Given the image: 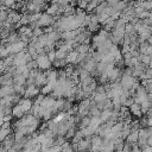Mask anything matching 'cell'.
<instances>
[{
	"label": "cell",
	"mask_w": 152,
	"mask_h": 152,
	"mask_svg": "<svg viewBox=\"0 0 152 152\" xmlns=\"http://www.w3.org/2000/svg\"><path fill=\"white\" fill-rule=\"evenodd\" d=\"M36 63L38 65V69H40L43 71L49 70L50 66H51V64H52V62L48 57V53H40V55H38L36 57Z\"/></svg>",
	"instance_id": "cell-1"
},
{
	"label": "cell",
	"mask_w": 152,
	"mask_h": 152,
	"mask_svg": "<svg viewBox=\"0 0 152 152\" xmlns=\"http://www.w3.org/2000/svg\"><path fill=\"white\" fill-rule=\"evenodd\" d=\"M26 45H27V43H25V42L21 40V39L17 40V42H14V43H11V44H6V46H7L8 51H10V55H15V53H18V52L24 51L25 48H26Z\"/></svg>",
	"instance_id": "cell-2"
},
{
	"label": "cell",
	"mask_w": 152,
	"mask_h": 152,
	"mask_svg": "<svg viewBox=\"0 0 152 152\" xmlns=\"http://www.w3.org/2000/svg\"><path fill=\"white\" fill-rule=\"evenodd\" d=\"M91 106V100L90 99H84L80 102V104L77 106V115L80 118L87 116L89 114V109Z\"/></svg>",
	"instance_id": "cell-3"
},
{
	"label": "cell",
	"mask_w": 152,
	"mask_h": 152,
	"mask_svg": "<svg viewBox=\"0 0 152 152\" xmlns=\"http://www.w3.org/2000/svg\"><path fill=\"white\" fill-rule=\"evenodd\" d=\"M55 19H53V15H50L48 13H44L40 15V18L38 19L37 21V26L38 27H48L50 26L51 24H53Z\"/></svg>",
	"instance_id": "cell-4"
},
{
	"label": "cell",
	"mask_w": 152,
	"mask_h": 152,
	"mask_svg": "<svg viewBox=\"0 0 152 152\" xmlns=\"http://www.w3.org/2000/svg\"><path fill=\"white\" fill-rule=\"evenodd\" d=\"M45 7V1L44 0H31L27 5V8L30 12L34 13V12H39L42 8Z\"/></svg>",
	"instance_id": "cell-5"
},
{
	"label": "cell",
	"mask_w": 152,
	"mask_h": 152,
	"mask_svg": "<svg viewBox=\"0 0 152 152\" xmlns=\"http://www.w3.org/2000/svg\"><path fill=\"white\" fill-rule=\"evenodd\" d=\"M91 148V142L90 138H83L81 141L77 142V152H87Z\"/></svg>",
	"instance_id": "cell-6"
},
{
	"label": "cell",
	"mask_w": 152,
	"mask_h": 152,
	"mask_svg": "<svg viewBox=\"0 0 152 152\" xmlns=\"http://www.w3.org/2000/svg\"><path fill=\"white\" fill-rule=\"evenodd\" d=\"M38 93H39V87H37L36 84H27V87L25 88L24 96L27 99H31V97L38 95Z\"/></svg>",
	"instance_id": "cell-7"
},
{
	"label": "cell",
	"mask_w": 152,
	"mask_h": 152,
	"mask_svg": "<svg viewBox=\"0 0 152 152\" xmlns=\"http://www.w3.org/2000/svg\"><path fill=\"white\" fill-rule=\"evenodd\" d=\"M46 83H48L46 72L39 69V71H38V74H37V76H36V78H34V84H36L37 87H39V86H45Z\"/></svg>",
	"instance_id": "cell-8"
},
{
	"label": "cell",
	"mask_w": 152,
	"mask_h": 152,
	"mask_svg": "<svg viewBox=\"0 0 152 152\" xmlns=\"http://www.w3.org/2000/svg\"><path fill=\"white\" fill-rule=\"evenodd\" d=\"M0 86H13V74L2 72L0 75Z\"/></svg>",
	"instance_id": "cell-9"
},
{
	"label": "cell",
	"mask_w": 152,
	"mask_h": 152,
	"mask_svg": "<svg viewBox=\"0 0 152 152\" xmlns=\"http://www.w3.org/2000/svg\"><path fill=\"white\" fill-rule=\"evenodd\" d=\"M18 104L20 106V108L23 109L24 113H27V112H31V108L33 106V102H32L31 99L24 97V99H20V101L18 102Z\"/></svg>",
	"instance_id": "cell-10"
},
{
	"label": "cell",
	"mask_w": 152,
	"mask_h": 152,
	"mask_svg": "<svg viewBox=\"0 0 152 152\" xmlns=\"http://www.w3.org/2000/svg\"><path fill=\"white\" fill-rule=\"evenodd\" d=\"M55 102H56V100H55L53 96H44L43 101L40 102V107H42V108H45V109H52ZM52 112H53V110H52ZM53 114H55V113H53Z\"/></svg>",
	"instance_id": "cell-11"
},
{
	"label": "cell",
	"mask_w": 152,
	"mask_h": 152,
	"mask_svg": "<svg viewBox=\"0 0 152 152\" xmlns=\"http://www.w3.org/2000/svg\"><path fill=\"white\" fill-rule=\"evenodd\" d=\"M46 13L50 14V15H57L59 13H62V7L58 2H52L48 8H46Z\"/></svg>",
	"instance_id": "cell-12"
},
{
	"label": "cell",
	"mask_w": 152,
	"mask_h": 152,
	"mask_svg": "<svg viewBox=\"0 0 152 152\" xmlns=\"http://www.w3.org/2000/svg\"><path fill=\"white\" fill-rule=\"evenodd\" d=\"M120 74H121V70H120V68H118V66H113L109 71H108V81H110V82H115L118 78H119V76H120Z\"/></svg>",
	"instance_id": "cell-13"
},
{
	"label": "cell",
	"mask_w": 152,
	"mask_h": 152,
	"mask_svg": "<svg viewBox=\"0 0 152 152\" xmlns=\"http://www.w3.org/2000/svg\"><path fill=\"white\" fill-rule=\"evenodd\" d=\"M13 94H15L13 86H1L0 87V99L5 97V96L13 95Z\"/></svg>",
	"instance_id": "cell-14"
},
{
	"label": "cell",
	"mask_w": 152,
	"mask_h": 152,
	"mask_svg": "<svg viewBox=\"0 0 152 152\" xmlns=\"http://www.w3.org/2000/svg\"><path fill=\"white\" fill-rule=\"evenodd\" d=\"M138 139H139V129H132L131 133L128 134V137L126 138V142L133 145V144L138 142Z\"/></svg>",
	"instance_id": "cell-15"
},
{
	"label": "cell",
	"mask_w": 152,
	"mask_h": 152,
	"mask_svg": "<svg viewBox=\"0 0 152 152\" xmlns=\"http://www.w3.org/2000/svg\"><path fill=\"white\" fill-rule=\"evenodd\" d=\"M128 109H129V113H131V114H133V115H135L137 118H140V116L142 115L141 107H140V104H139V103H137V102H133V103L128 107Z\"/></svg>",
	"instance_id": "cell-16"
},
{
	"label": "cell",
	"mask_w": 152,
	"mask_h": 152,
	"mask_svg": "<svg viewBox=\"0 0 152 152\" xmlns=\"http://www.w3.org/2000/svg\"><path fill=\"white\" fill-rule=\"evenodd\" d=\"M77 56H78V52L76 51V50H71L70 52H68V55H66V63L68 64H76V58H77Z\"/></svg>",
	"instance_id": "cell-17"
},
{
	"label": "cell",
	"mask_w": 152,
	"mask_h": 152,
	"mask_svg": "<svg viewBox=\"0 0 152 152\" xmlns=\"http://www.w3.org/2000/svg\"><path fill=\"white\" fill-rule=\"evenodd\" d=\"M26 81H27V78H26L24 75H21V74H17V75H14V76H13V84L25 86Z\"/></svg>",
	"instance_id": "cell-18"
},
{
	"label": "cell",
	"mask_w": 152,
	"mask_h": 152,
	"mask_svg": "<svg viewBox=\"0 0 152 152\" xmlns=\"http://www.w3.org/2000/svg\"><path fill=\"white\" fill-rule=\"evenodd\" d=\"M112 113H113V109H103L101 110V114H100V119L102 122H107L110 120L112 118Z\"/></svg>",
	"instance_id": "cell-19"
},
{
	"label": "cell",
	"mask_w": 152,
	"mask_h": 152,
	"mask_svg": "<svg viewBox=\"0 0 152 152\" xmlns=\"http://www.w3.org/2000/svg\"><path fill=\"white\" fill-rule=\"evenodd\" d=\"M12 134V129L11 127H0V142H2L8 135Z\"/></svg>",
	"instance_id": "cell-20"
},
{
	"label": "cell",
	"mask_w": 152,
	"mask_h": 152,
	"mask_svg": "<svg viewBox=\"0 0 152 152\" xmlns=\"http://www.w3.org/2000/svg\"><path fill=\"white\" fill-rule=\"evenodd\" d=\"M14 137L13 135H8L4 141H2V147L6 148V150H10L11 147H13V144H14Z\"/></svg>",
	"instance_id": "cell-21"
},
{
	"label": "cell",
	"mask_w": 152,
	"mask_h": 152,
	"mask_svg": "<svg viewBox=\"0 0 152 152\" xmlns=\"http://www.w3.org/2000/svg\"><path fill=\"white\" fill-rule=\"evenodd\" d=\"M12 115H13V116H15V118H19V119H20L21 116H24V115H25V113L23 112V109L20 108V106L17 103V104L12 108Z\"/></svg>",
	"instance_id": "cell-22"
},
{
	"label": "cell",
	"mask_w": 152,
	"mask_h": 152,
	"mask_svg": "<svg viewBox=\"0 0 152 152\" xmlns=\"http://www.w3.org/2000/svg\"><path fill=\"white\" fill-rule=\"evenodd\" d=\"M8 56H10V51H8L7 46L5 44L0 45V59H4L6 57H8Z\"/></svg>",
	"instance_id": "cell-23"
},
{
	"label": "cell",
	"mask_w": 152,
	"mask_h": 152,
	"mask_svg": "<svg viewBox=\"0 0 152 152\" xmlns=\"http://www.w3.org/2000/svg\"><path fill=\"white\" fill-rule=\"evenodd\" d=\"M75 133H76V129H75V126H72V127H70L68 131H66V133H65V139H72V137L75 135Z\"/></svg>",
	"instance_id": "cell-24"
},
{
	"label": "cell",
	"mask_w": 152,
	"mask_h": 152,
	"mask_svg": "<svg viewBox=\"0 0 152 152\" xmlns=\"http://www.w3.org/2000/svg\"><path fill=\"white\" fill-rule=\"evenodd\" d=\"M84 137H83V134H82V132H81V129L80 131H77L76 133H75V135L72 137V142H78V141H81L82 139H83Z\"/></svg>",
	"instance_id": "cell-25"
},
{
	"label": "cell",
	"mask_w": 152,
	"mask_h": 152,
	"mask_svg": "<svg viewBox=\"0 0 152 152\" xmlns=\"http://www.w3.org/2000/svg\"><path fill=\"white\" fill-rule=\"evenodd\" d=\"M2 6H5L6 8L8 7H14L15 6V0H1Z\"/></svg>",
	"instance_id": "cell-26"
},
{
	"label": "cell",
	"mask_w": 152,
	"mask_h": 152,
	"mask_svg": "<svg viewBox=\"0 0 152 152\" xmlns=\"http://www.w3.org/2000/svg\"><path fill=\"white\" fill-rule=\"evenodd\" d=\"M48 57H49V59L53 63L55 59H56V50H55V49H50V50L48 51Z\"/></svg>",
	"instance_id": "cell-27"
},
{
	"label": "cell",
	"mask_w": 152,
	"mask_h": 152,
	"mask_svg": "<svg viewBox=\"0 0 152 152\" xmlns=\"http://www.w3.org/2000/svg\"><path fill=\"white\" fill-rule=\"evenodd\" d=\"M131 152H141V148L139 147L138 144H133V145H132V150H131Z\"/></svg>",
	"instance_id": "cell-28"
},
{
	"label": "cell",
	"mask_w": 152,
	"mask_h": 152,
	"mask_svg": "<svg viewBox=\"0 0 152 152\" xmlns=\"http://www.w3.org/2000/svg\"><path fill=\"white\" fill-rule=\"evenodd\" d=\"M141 152H152V147H151V146H148V145H146L145 147H142Z\"/></svg>",
	"instance_id": "cell-29"
},
{
	"label": "cell",
	"mask_w": 152,
	"mask_h": 152,
	"mask_svg": "<svg viewBox=\"0 0 152 152\" xmlns=\"http://www.w3.org/2000/svg\"><path fill=\"white\" fill-rule=\"evenodd\" d=\"M146 42H147V44H150V45H152V34H150V36L147 37V39H146Z\"/></svg>",
	"instance_id": "cell-30"
},
{
	"label": "cell",
	"mask_w": 152,
	"mask_h": 152,
	"mask_svg": "<svg viewBox=\"0 0 152 152\" xmlns=\"http://www.w3.org/2000/svg\"><path fill=\"white\" fill-rule=\"evenodd\" d=\"M147 116H152V108H151V109L147 112Z\"/></svg>",
	"instance_id": "cell-31"
},
{
	"label": "cell",
	"mask_w": 152,
	"mask_h": 152,
	"mask_svg": "<svg viewBox=\"0 0 152 152\" xmlns=\"http://www.w3.org/2000/svg\"><path fill=\"white\" fill-rule=\"evenodd\" d=\"M148 68L152 69V59H151V62H150V64H148Z\"/></svg>",
	"instance_id": "cell-32"
},
{
	"label": "cell",
	"mask_w": 152,
	"mask_h": 152,
	"mask_svg": "<svg viewBox=\"0 0 152 152\" xmlns=\"http://www.w3.org/2000/svg\"><path fill=\"white\" fill-rule=\"evenodd\" d=\"M44 1H45V2H48V1H52V0H44Z\"/></svg>",
	"instance_id": "cell-33"
},
{
	"label": "cell",
	"mask_w": 152,
	"mask_h": 152,
	"mask_svg": "<svg viewBox=\"0 0 152 152\" xmlns=\"http://www.w3.org/2000/svg\"><path fill=\"white\" fill-rule=\"evenodd\" d=\"M115 152H122V151H116V150H115Z\"/></svg>",
	"instance_id": "cell-34"
},
{
	"label": "cell",
	"mask_w": 152,
	"mask_h": 152,
	"mask_svg": "<svg viewBox=\"0 0 152 152\" xmlns=\"http://www.w3.org/2000/svg\"><path fill=\"white\" fill-rule=\"evenodd\" d=\"M151 59H152V55H151Z\"/></svg>",
	"instance_id": "cell-35"
},
{
	"label": "cell",
	"mask_w": 152,
	"mask_h": 152,
	"mask_svg": "<svg viewBox=\"0 0 152 152\" xmlns=\"http://www.w3.org/2000/svg\"><path fill=\"white\" fill-rule=\"evenodd\" d=\"M0 127H1V125H0Z\"/></svg>",
	"instance_id": "cell-36"
}]
</instances>
